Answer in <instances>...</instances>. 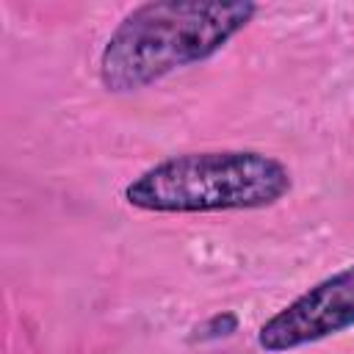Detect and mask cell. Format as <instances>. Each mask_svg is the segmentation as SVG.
I'll return each instance as SVG.
<instances>
[{
	"mask_svg": "<svg viewBox=\"0 0 354 354\" xmlns=\"http://www.w3.org/2000/svg\"><path fill=\"white\" fill-rule=\"evenodd\" d=\"M257 14L252 0H152L127 11L105 39V91L133 94L221 53Z\"/></svg>",
	"mask_w": 354,
	"mask_h": 354,
	"instance_id": "cell-1",
	"label": "cell"
},
{
	"mask_svg": "<svg viewBox=\"0 0 354 354\" xmlns=\"http://www.w3.org/2000/svg\"><path fill=\"white\" fill-rule=\"evenodd\" d=\"M290 169L260 149H202L158 160L124 185V202L144 213H227L282 202Z\"/></svg>",
	"mask_w": 354,
	"mask_h": 354,
	"instance_id": "cell-2",
	"label": "cell"
},
{
	"mask_svg": "<svg viewBox=\"0 0 354 354\" xmlns=\"http://www.w3.org/2000/svg\"><path fill=\"white\" fill-rule=\"evenodd\" d=\"M346 329H354V266L318 279L277 310L266 324H260L257 346L268 354H285L335 337Z\"/></svg>",
	"mask_w": 354,
	"mask_h": 354,
	"instance_id": "cell-3",
	"label": "cell"
}]
</instances>
